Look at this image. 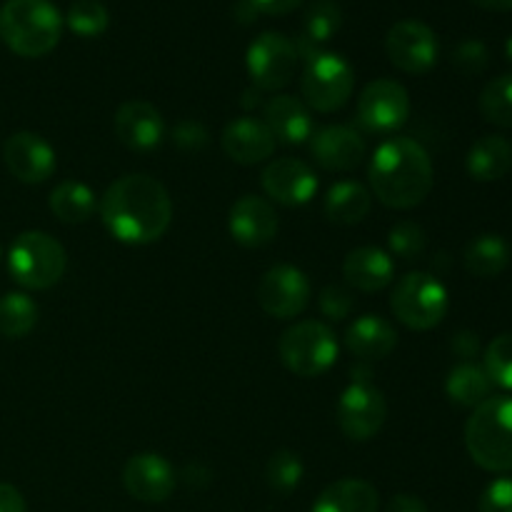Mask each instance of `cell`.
Masks as SVG:
<instances>
[{"label": "cell", "instance_id": "cell-18", "mask_svg": "<svg viewBox=\"0 0 512 512\" xmlns=\"http://www.w3.org/2000/svg\"><path fill=\"white\" fill-rule=\"evenodd\" d=\"M278 228L280 223L275 208L258 195H243L230 208L228 230L235 243L245 245V248H263V245L273 243Z\"/></svg>", "mask_w": 512, "mask_h": 512}, {"label": "cell", "instance_id": "cell-14", "mask_svg": "<svg viewBox=\"0 0 512 512\" xmlns=\"http://www.w3.org/2000/svg\"><path fill=\"white\" fill-rule=\"evenodd\" d=\"M3 158L13 178L28 185L45 183L55 173V165H58L53 145L40 138V135L28 133V130L13 133L5 140Z\"/></svg>", "mask_w": 512, "mask_h": 512}, {"label": "cell", "instance_id": "cell-1", "mask_svg": "<svg viewBox=\"0 0 512 512\" xmlns=\"http://www.w3.org/2000/svg\"><path fill=\"white\" fill-rule=\"evenodd\" d=\"M98 213L115 240L125 245H150L170 228L173 200L153 175L133 173L108 185Z\"/></svg>", "mask_w": 512, "mask_h": 512}, {"label": "cell", "instance_id": "cell-40", "mask_svg": "<svg viewBox=\"0 0 512 512\" xmlns=\"http://www.w3.org/2000/svg\"><path fill=\"white\" fill-rule=\"evenodd\" d=\"M173 143L180 150H200L208 145V130L198 120H183V123L175 125Z\"/></svg>", "mask_w": 512, "mask_h": 512}, {"label": "cell", "instance_id": "cell-6", "mask_svg": "<svg viewBox=\"0 0 512 512\" xmlns=\"http://www.w3.org/2000/svg\"><path fill=\"white\" fill-rule=\"evenodd\" d=\"M338 338L318 320H303L285 330L278 340V355L285 368L298 378H318L338 360Z\"/></svg>", "mask_w": 512, "mask_h": 512}, {"label": "cell", "instance_id": "cell-3", "mask_svg": "<svg viewBox=\"0 0 512 512\" xmlns=\"http://www.w3.org/2000/svg\"><path fill=\"white\" fill-rule=\"evenodd\" d=\"M63 23L50 0H5L0 5V40L20 58H43L55 50Z\"/></svg>", "mask_w": 512, "mask_h": 512}, {"label": "cell", "instance_id": "cell-4", "mask_svg": "<svg viewBox=\"0 0 512 512\" xmlns=\"http://www.w3.org/2000/svg\"><path fill=\"white\" fill-rule=\"evenodd\" d=\"M465 448L488 473L512 470V395H493L465 423Z\"/></svg>", "mask_w": 512, "mask_h": 512}, {"label": "cell", "instance_id": "cell-7", "mask_svg": "<svg viewBox=\"0 0 512 512\" xmlns=\"http://www.w3.org/2000/svg\"><path fill=\"white\" fill-rule=\"evenodd\" d=\"M448 290L435 275L408 273L395 283L390 310L410 330H433L448 315Z\"/></svg>", "mask_w": 512, "mask_h": 512}, {"label": "cell", "instance_id": "cell-39", "mask_svg": "<svg viewBox=\"0 0 512 512\" xmlns=\"http://www.w3.org/2000/svg\"><path fill=\"white\" fill-rule=\"evenodd\" d=\"M478 512H512V478H498L483 490Z\"/></svg>", "mask_w": 512, "mask_h": 512}, {"label": "cell", "instance_id": "cell-23", "mask_svg": "<svg viewBox=\"0 0 512 512\" xmlns=\"http://www.w3.org/2000/svg\"><path fill=\"white\" fill-rule=\"evenodd\" d=\"M345 348L363 360H383L398 348V330L383 315H363L348 325Z\"/></svg>", "mask_w": 512, "mask_h": 512}, {"label": "cell", "instance_id": "cell-8", "mask_svg": "<svg viewBox=\"0 0 512 512\" xmlns=\"http://www.w3.org/2000/svg\"><path fill=\"white\" fill-rule=\"evenodd\" d=\"M355 88V73L348 60L330 50H320L305 60L300 93L308 108L318 113H335L350 100Z\"/></svg>", "mask_w": 512, "mask_h": 512}, {"label": "cell", "instance_id": "cell-45", "mask_svg": "<svg viewBox=\"0 0 512 512\" xmlns=\"http://www.w3.org/2000/svg\"><path fill=\"white\" fill-rule=\"evenodd\" d=\"M233 15L240 20V23H253L260 13L255 10V5L250 3V0H238V3L233 5Z\"/></svg>", "mask_w": 512, "mask_h": 512}, {"label": "cell", "instance_id": "cell-26", "mask_svg": "<svg viewBox=\"0 0 512 512\" xmlns=\"http://www.w3.org/2000/svg\"><path fill=\"white\" fill-rule=\"evenodd\" d=\"M470 178L480 180V183H495V180L505 178L512 168V145L503 135H485L478 143L470 148L468 160Z\"/></svg>", "mask_w": 512, "mask_h": 512}, {"label": "cell", "instance_id": "cell-38", "mask_svg": "<svg viewBox=\"0 0 512 512\" xmlns=\"http://www.w3.org/2000/svg\"><path fill=\"white\" fill-rule=\"evenodd\" d=\"M320 313L330 320H343L353 313L355 300L350 290H345L343 285H328V288L320 290Z\"/></svg>", "mask_w": 512, "mask_h": 512}, {"label": "cell", "instance_id": "cell-44", "mask_svg": "<svg viewBox=\"0 0 512 512\" xmlns=\"http://www.w3.org/2000/svg\"><path fill=\"white\" fill-rule=\"evenodd\" d=\"M388 512H428V505L420 498H415V495L400 493L390 500Z\"/></svg>", "mask_w": 512, "mask_h": 512}, {"label": "cell", "instance_id": "cell-19", "mask_svg": "<svg viewBox=\"0 0 512 512\" xmlns=\"http://www.w3.org/2000/svg\"><path fill=\"white\" fill-rule=\"evenodd\" d=\"M115 138L130 150H153L163 143L165 123L148 100H128L115 113Z\"/></svg>", "mask_w": 512, "mask_h": 512}, {"label": "cell", "instance_id": "cell-28", "mask_svg": "<svg viewBox=\"0 0 512 512\" xmlns=\"http://www.w3.org/2000/svg\"><path fill=\"white\" fill-rule=\"evenodd\" d=\"M370 205H373V195L365 185L355 183V180H343L328 190L323 210L333 223L355 225L370 213Z\"/></svg>", "mask_w": 512, "mask_h": 512}, {"label": "cell", "instance_id": "cell-32", "mask_svg": "<svg viewBox=\"0 0 512 512\" xmlns=\"http://www.w3.org/2000/svg\"><path fill=\"white\" fill-rule=\"evenodd\" d=\"M480 115L500 128H512V73L498 75L483 88L478 100Z\"/></svg>", "mask_w": 512, "mask_h": 512}, {"label": "cell", "instance_id": "cell-33", "mask_svg": "<svg viewBox=\"0 0 512 512\" xmlns=\"http://www.w3.org/2000/svg\"><path fill=\"white\" fill-rule=\"evenodd\" d=\"M65 25L73 30L75 35H83V38H98L108 30L110 25V13L100 0H75L68 8L65 15Z\"/></svg>", "mask_w": 512, "mask_h": 512}, {"label": "cell", "instance_id": "cell-34", "mask_svg": "<svg viewBox=\"0 0 512 512\" xmlns=\"http://www.w3.org/2000/svg\"><path fill=\"white\" fill-rule=\"evenodd\" d=\"M303 473V460L293 450H275L268 460V468H265L268 485L280 495L293 493L303 480Z\"/></svg>", "mask_w": 512, "mask_h": 512}, {"label": "cell", "instance_id": "cell-13", "mask_svg": "<svg viewBox=\"0 0 512 512\" xmlns=\"http://www.w3.org/2000/svg\"><path fill=\"white\" fill-rule=\"evenodd\" d=\"M255 298L270 318H298L310 303V280L295 265H275L260 278Z\"/></svg>", "mask_w": 512, "mask_h": 512}, {"label": "cell", "instance_id": "cell-2", "mask_svg": "<svg viewBox=\"0 0 512 512\" xmlns=\"http://www.w3.org/2000/svg\"><path fill=\"white\" fill-rule=\"evenodd\" d=\"M368 180L380 203L395 210H410L433 190V160L418 140L403 135L388 138L370 158Z\"/></svg>", "mask_w": 512, "mask_h": 512}, {"label": "cell", "instance_id": "cell-27", "mask_svg": "<svg viewBox=\"0 0 512 512\" xmlns=\"http://www.w3.org/2000/svg\"><path fill=\"white\" fill-rule=\"evenodd\" d=\"M465 270L475 278H498L510 265V243L498 233H483L463 253Z\"/></svg>", "mask_w": 512, "mask_h": 512}, {"label": "cell", "instance_id": "cell-16", "mask_svg": "<svg viewBox=\"0 0 512 512\" xmlns=\"http://www.w3.org/2000/svg\"><path fill=\"white\" fill-rule=\"evenodd\" d=\"M368 145L350 125H325L310 135V155L325 170L345 173L363 163Z\"/></svg>", "mask_w": 512, "mask_h": 512}, {"label": "cell", "instance_id": "cell-46", "mask_svg": "<svg viewBox=\"0 0 512 512\" xmlns=\"http://www.w3.org/2000/svg\"><path fill=\"white\" fill-rule=\"evenodd\" d=\"M475 5L485 10H498V13H505V10H512V0H473Z\"/></svg>", "mask_w": 512, "mask_h": 512}, {"label": "cell", "instance_id": "cell-35", "mask_svg": "<svg viewBox=\"0 0 512 512\" xmlns=\"http://www.w3.org/2000/svg\"><path fill=\"white\" fill-rule=\"evenodd\" d=\"M490 383L498 388L512 390V333H503L490 340L485 348V365Z\"/></svg>", "mask_w": 512, "mask_h": 512}, {"label": "cell", "instance_id": "cell-11", "mask_svg": "<svg viewBox=\"0 0 512 512\" xmlns=\"http://www.w3.org/2000/svg\"><path fill=\"white\" fill-rule=\"evenodd\" d=\"M410 118V95L403 83L378 78L363 88L358 98V123L368 133L390 135L403 128Z\"/></svg>", "mask_w": 512, "mask_h": 512}, {"label": "cell", "instance_id": "cell-15", "mask_svg": "<svg viewBox=\"0 0 512 512\" xmlns=\"http://www.w3.org/2000/svg\"><path fill=\"white\" fill-rule=\"evenodd\" d=\"M175 483L178 475L163 455L138 453L123 468L125 490L140 503H163L173 495Z\"/></svg>", "mask_w": 512, "mask_h": 512}, {"label": "cell", "instance_id": "cell-25", "mask_svg": "<svg viewBox=\"0 0 512 512\" xmlns=\"http://www.w3.org/2000/svg\"><path fill=\"white\" fill-rule=\"evenodd\" d=\"M378 508L380 498L375 485L360 478H345L318 495L313 512H378Z\"/></svg>", "mask_w": 512, "mask_h": 512}, {"label": "cell", "instance_id": "cell-20", "mask_svg": "<svg viewBox=\"0 0 512 512\" xmlns=\"http://www.w3.org/2000/svg\"><path fill=\"white\" fill-rule=\"evenodd\" d=\"M220 145H223L225 155L235 163L255 165L273 155L275 138L263 120L243 115V118H235L225 125Z\"/></svg>", "mask_w": 512, "mask_h": 512}, {"label": "cell", "instance_id": "cell-10", "mask_svg": "<svg viewBox=\"0 0 512 512\" xmlns=\"http://www.w3.org/2000/svg\"><path fill=\"white\" fill-rule=\"evenodd\" d=\"M298 50H295L293 40L285 38L283 33H260L258 38L250 43L248 55H245V65H248V75L253 85L260 90H280L293 80L295 70H298Z\"/></svg>", "mask_w": 512, "mask_h": 512}, {"label": "cell", "instance_id": "cell-9", "mask_svg": "<svg viewBox=\"0 0 512 512\" xmlns=\"http://www.w3.org/2000/svg\"><path fill=\"white\" fill-rule=\"evenodd\" d=\"M388 418V403L383 390L370 385L365 378L353 380L338 400V425L343 435L355 443L375 438Z\"/></svg>", "mask_w": 512, "mask_h": 512}, {"label": "cell", "instance_id": "cell-29", "mask_svg": "<svg viewBox=\"0 0 512 512\" xmlns=\"http://www.w3.org/2000/svg\"><path fill=\"white\" fill-rule=\"evenodd\" d=\"M50 210L60 223H88L98 210V198L80 180H63L50 193Z\"/></svg>", "mask_w": 512, "mask_h": 512}, {"label": "cell", "instance_id": "cell-17", "mask_svg": "<svg viewBox=\"0 0 512 512\" xmlns=\"http://www.w3.org/2000/svg\"><path fill=\"white\" fill-rule=\"evenodd\" d=\"M263 190L268 198L280 205H305L318 193V178L313 168L298 158H278L260 175Z\"/></svg>", "mask_w": 512, "mask_h": 512}, {"label": "cell", "instance_id": "cell-21", "mask_svg": "<svg viewBox=\"0 0 512 512\" xmlns=\"http://www.w3.org/2000/svg\"><path fill=\"white\" fill-rule=\"evenodd\" d=\"M263 123L273 133L275 143L283 145H303L315 133L308 105L295 95H273L265 103Z\"/></svg>", "mask_w": 512, "mask_h": 512}, {"label": "cell", "instance_id": "cell-30", "mask_svg": "<svg viewBox=\"0 0 512 512\" xmlns=\"http://www.w3.org/2000/svg\"><path fill=\"white\" fill-rule=\"evenodd\" d=\"M493 388L488 373L480 365L460 363L458 368L450 370L448 380H445V393L460 408H478L488 398H493Z\"/></svg>", "mask_w": 512, "mask_h": 512}, {"label": "cell", "instance_id": "cell-43", "mask_svg": "<svg viewBox=\"0 0 512 512\" xmlns=\"http://www.w3.org/2000/svg\"><path fill=\"white\" fill-rule=\"evenodd\" d=\"M453 350H455V353H458L460 358H463V360L475 358V355H478V350H480L478 335L470 333V330H463V333L455 335V340H453Z\"/></svg>", "mask_w": 512, "mask_h": 512}, {"label": "cell", "instance_id": "cell-22", "mask_svg": "<svg viewBox=\"0 0 512 512\" xmlns=\"http://www.w3.org/2000/svg\"><path fill=\"white\" fill-rule=\"evenodd\" d=\"M343 278L360 293H380L395 280L393 255L375 245L350 250L343 263Z\"/></svg>", "mask_w": 512, "mask_h": 512}, {"label": "cell", "instance_id": "cell-31", "mask_svg": "<svg viewBox=\"0 0 512 512\" xmlns=\"http://www.w3.org/2000/svg\"><path fill=\"white\" fill-rule=\"evenodd\" d=\"M38 303L25 293H8L0 298V335L10 340L25 338L38 325Z\"/></svg>", "mask_w": 512, "mask_h": 512}, {"label": "cell", "instance_id": "cell-37", "mask_svg": "<svg viewBox=\"0 0 512 512\" xmlns=\"http://www.w3.org/2000/svg\"><path fill=\"white\" fill-rule=\"evenodd\" d=\"M488 45L478 38H468L463 43H458V48L453 50V68L458 70L460 75H480L485 68H488Z\"/></svg>", "mask_w": 512, "mask_h": 512}, {"label": "cell", "instance_id": "cell-42", "mask_svg": "<svg viewBox=\"0 0 512 512\" xmlns=\"http://www.w3.org/2000/svg\"><path fill=\"white\" fill-rule=\"evenodd\" d=\"M255 5V10L263 15H288L295 8H300L303 0H250Z\"/></svg>", "mask_w": 512, "mask_h": 512}, {"label": "cell", "instance_id": "cell-41", "mask_svg": "<svg viewBox=\"0 0 512 512\" xmlns=\"http://www.w3.org/2000/svg\"><path fill=\"white\" fill-rule=\"evenodd\" d=\"M0 512H28V505H25L20 490L8 483H0Z\"/></svg>", "mask_w": 512, "mask_h": 512}, {"label": "cell", "instance_id": "cell-5", "mask_svg": "<svg viewBox=\"0 0 512 512\" xmlns=\"http://www.w3.org/2000/svg\"><path fill=\"white\" fill-rule=\"evenodd\" d=\"M68 255L65 248L48 233L28 230L10 245L8 270L15 283L25 290H48L65 275Z\"/></svg>", "mask_w": 512, "mask_h": 512}, {"label": "cell", "instance_id": "cell-47", "mask_svg": "<svg viewBox=\"0 0 512 512\" xmlns=\"http://www.w3.org/2000/svg\"><path fill=\"white\" fill-rule=\"evenodd\" d=\"M505 58H508L510 63H512V35H510L508 40H505Z\"/></svg>", "mask_w": 512, "mask_h": 512}, {"label": "cell", "instance_id": "cell-36", "mask_svg": "<svg viewBox=\"0 0 512 512\" xmlns=\"http://www.w3.org/2000/svg\"><path fill=\"white\" fill-rule=\"evenodd\" d=\"M428 235L413 220H403L388 233L390 255H398L400 260H418L425 253Z\"/></svg>", "mask_w": 512, "mask_h": 512}, {"label": "cell", "instance_id": "cell-24", "mask_svg": "<svg viewBox=\"0 0 512 512\" xmlns=\"http://www.w3.org/2000/svg\"><path fill=\"white\" fill-rule=\"evenodd\" d=\"M343 25V10L335 0H315L303 18V30L293 40L295 50L300 58H313L315 53L323 50V45L333 38Z\"/></svg>", "mask_w": 512, "mask_h": 512}, {"label": "cell", "instance_id": "cell-12", "mask_svg": "<svg viewBox=\"0 0 512 512\" xmlns=\"http://www.w3.org/2000/svg\"><path fill=\"white\" fill-rule=\"evenodd\" d=\"M385 50H388V58L395 68L410 75H423L438 63L440 43L428 23L408 18L388 30Z\"/></svg>", "mask_w": 512, "mask_h": 512}]
</instances>
